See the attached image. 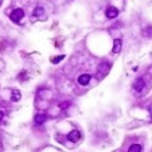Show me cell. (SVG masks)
Wrapping results in <instances>:
<instances>
[{"mask_svg": "<svg viewBox=\"0 0 152 152\" xmlns=\"http://www.w3.org/2000/svg\"><path fill=\"white\" fill-rule=\"evenodd\" d=\"M43 12H44V9L41 8V7H36V8H35V11H34V16L35 17L41 16V15H43Z\"/></svg>", "mask_w": 152, "mask_h": 152, "instance_id": "8fae6325", "label": "cell"}, {"mask_svg": "<svg viewBox=\"0 0 152 152\" xmlns=\"http://www.w3.org/2000/svg\"><path fill=\"white\" fill-rule=\"evenodd\" d=\"M143 35H144V36H147V37L152 36V26H148V27H147V28L144 29Z\"/></svg>", "mask_w": 152, "mask_h": 152, "instance_id": "7c38bea8", "label": "cell"}, {"mask_svg": "<svg viewBox=\"0 0 152 152\" xmlns=\"http://www.w3.org/2000/svg\"><path fill=\"white\" fill-rule=\"evenodd\" d=\"M3 116H4V113L1 111H0V121H1V119H3Z\"/></svg>", "mask_w": 152, "mask_h": 152, "instance_id": "9a60e30c", "label": "cell"}, {"mask_svg": "<svg viewBox=\"0 0 152 152\" xmlns=\"http://www.w3.org/2000/svg\"><path fill=\"white\" fill-rule=\"evenodd\" d=\"M80 136H81L80 132H79L78 129H74V131H71L68 135H67V139H68L69 141H72V143H76V141L80 139Z\"/></svg>", "mask_w": 152, "mask_h": 152, "instance_id": "7a4b0ae2", "label": "cell"}, {"mask_svg": "<svg viewBox=\"0 0 152 152\" xmlns=\"http://www.w3.org/2000/svg\"><path fill=\"white\" fill-rule=\"evenodd\" d=\"M108 68H109V66H108V64H107V63H101L100 64V66H99V72H100V74H101V76H100V78H103V76H106V74H107V72H108Z\"/></svg>", "mask_w": 152, "mask_h": 152, "instance_id": "ba28073f", "label": "cell"}, {"mask_svg": "<svg viewBox=\"0 0 152 152\" xmlns=\"http://www.w3.org/2000/svg\"><path fill=\"white\" fill-rule=\"evenodd\" d=\"M63 59H64V56H63V55H60V56H58V58H55L52 61H54V63L56 64V63H59V61H60V60H63Z\"/></svg>", "mask_w": 152, "mask_h": 152, "instance_id": "4fadbf2b", "label": "cell"}, {"mask_svg": "<svg viewBox=\"0 0 152 152\" xmlns=\"http://www.w3.org/2000/svg\"><path fill=\"white\" fill-rule=\"evenodd\" d=\"M144 86H146V81H144V79H138V80L135 81V84H133V89L138 92H140L141 89L144 88Z\"/></svg>", "mask_w": 152, "mask_h": 152, "instance_id": "5b68a950", "label": "cell"}, {"mask_svg": "<svg viewBox=\"0 0 152 152\" xmlns=\"http://www.w3.org/2000/svg\"><path fill=\"white\" fill-rule=\"evenodd\" d=\"M121 49V40L120 39H116L115 41H113V48H112V52L113 54H119Z\"/></svg>", "mask_w": 152, "mask_h": 152, "instance_id": "52a82bcc", "label": "cell"}, {"mask_svg": "<svg viewBox=\"0 0 152 152\" xmlns=\"http://www.w3.org/2000/svg\"><path fill=\"white\" fill-rule=\"evenodd\" d=\"M128 152H141V146L140 144H132L128 148Z\"/></svg>", "mask_w": 152, "mask_h": 152, "instance_id": "30bf717a", "label": "cell"}, {"mask_svg": "<svg viewBox=\"0 0 152 152\" xmlns=\"http://www.w3.org/2000/svg\"><path fill=\"white\" fill-rule=\"evenodd\" d=\"M89 80H91V75L84 74V75H80V76H79L78 83L81 84V86H87V84L89 83Z\"/></svg>", "mask_w": 152, "mask_h": 152, "instance_id": "277c9868", "label": "cell"}, {"mask_svg": "<svg viewBox=\"0 0 152 152\" xmlns=\"http://www.w3.org/2000/svg\"><path fill=\"white\" fill-rule=\"evenodd\" d=\"M23 16H24V11H23V9H21V8H16V9H14L12 14H11V20L15 21V23H19V21L23 19Z\"/></svg>", "mask_w": 152, "mask_h": 152, "instance_id": "6da1fadb", "label": "cell"}, {"mask_svg": "<svg viewBox=\"0 0 152 152\" xmlns=\"http://www.w3.org/2000/svg\"><path fill=\"white\" fill-rule=\"evenodd\" d=\"M106 15H107L108 19H115V17L119 15V9L115 8V7H108L107 11H106Z\"/></svg>", "mask_w": 152, "mask_h": 152, "instance_id": "3957f363", "label": "cell"}, {"mask_svg": "<svg viewBox=\"0 0 152 152\" xmlns=\"http://www.w3.org/2000/svg\"><path fill=\"white\" fill-rule=\"evenodd\" d=\"M21 98V95H20V91L19 89H14L12 91V96H11V100L12 101H19Z\"/></svg>", "mask_w": 152, "mask_h": 152, "instance_id": "9c48e42d", "label": "cell"}, {"mask_svg": "<svg viewBox=\"0 0 152 152\" xmlns=\"http://www.w3.org/2000/svg\"><path fill=\"white\" fill-rule=\"evenodd\" d=\"M67 107H68V103H63V104H61V108H67Z\"/></svg>", "mask_w": 152, "mask_h": 152, "instance_id": "5bb4252c", "label": "cell"}, {"mask_svg": "<svg viewBox=\"0 0 152 152\" xmlns=\"http://www.w3.org/2000/svg\"><path fill=\"white\" fill-rule=\"evenodd\" d=\"M46 120H47V115H46V113H37V115L35 116V123H36L37 126L43 124Z\"/></svg>", "mask_w": 152, "mask_h": 152, "instance_id": "8992f818", "label": "cell"}]
</instances>
